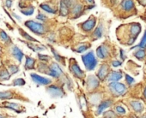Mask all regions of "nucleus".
Segmentation results:
<instances>
[{
    "label": "nucleus",
    "mask_w": 146,
    "mask_h": 118,
    "mask_svg": "<svg viewBox=\"0 0 146 118\" xmlns=\"http://www.w3.org/2000/svg\"><path fill=\"white\" fill-rule=\"evenodd\" d=\"M82 59H83V63L84 64V66L90 71L94 70L96 69L97 64H98L93 51L88 52L87 54L84 55L82 56Z\"/></svg>",
    "instance_id": "f257e3e1"
},
{
    "label": "nucleus",
    "mask_w": 146,
    "mask_h": 118,
    "mask_svg": "<svg viewBox=\"0 0 146 118\" xmlns=\"http://www.w3.org/2000/svg\"><path fill=\"white\" fill-rule=\"evenodd\" d=\"M108 89L109 91L113 93V96H124L126 92H127V88L126 87L122 84L119 83L118 81H114V82H111L108 85Z\"/></svg>",
    "instance_id": "f03ea898"
},
{
    "label": "nucleus",
    "mask_w": 146,
    "mask_h": 118,
    "mask_svg": "<svg viewBox=\"0 0 146 118\" xmlns=\"http://www.w3.org/2000/svg\"><path fill=\"white\" fill-rule=\"evenodd\" d=\"M25 26L36 34L42 35L46 33V28L41 23H39L34 21H27L25 22Z\"/></svg>",
    "instance_id": "7ed1b4c3"
},
{
    "label": "nucleus",
    "mask_w": 146,
    "mask_h": 118,
    "mask_svg": "<svg viewBox=\"0 0 146 118\" xmlns=\"http://www.w3.org/2000/svg\"><path fill=\"white\" fill-rule=\"evenodd\" d=\"M87 89L88 91L93 92L99 87V78H96L94 75H90L87 79Z\"/></svg>",
    "instance_id": "20e7f679"
},
{
    "label": "nucleus",
    "mask_w": 146,
    "mask_h": 118,
    "mask_svg": "<svg viewBox=\"0 0 146 118\" xmlns=\"http://www.w3.org/2000/svg\"><path fill=\"white\" fill-rule=\"evenodd\" d=\"M48 75L54 78H58L59 76L63 75V71L61 68L58 66V64H57L56 63H52L50 66V70H49Z\"/></svg>",
    "instance_id": "39448f33"
},
{
    "label": "nucleus",
    "mask_w": 146,
    "mask_h": 118,
    "mask_svg": "<svg viewBox=\"0 0 146 118\" xmlns=\"http://www.w3.org/2000/svg\"><path fill=\"white\" fill-rule=\"evenodd\" d=\"M70 72H71L73 75H74L77 78H78V79H84V72L81 70V69L79 68V66L78 65V64H76L75 62L70 64Z\"/></svg>",
    "instance_id": "423d86ee"
},
{
    "label": "nucleus",
    "mask_w": 146,
    "mask_h": 118,
    "mask_svg": "<svg viewBox=\"0 0 146 118\" xmlns=\"http://www.w3.org/2000/svg\"><path fill=\"white\" fill-rule=\"evenodd\" d=\"M30 76H31L32 80H33L35 83H37V84H39V85L46 86V85L51 84V82H52L50 79H47V78L40 76V75H36V74H31Z\"/></svg>",
    "instance_id": "0eeeda50"
},
{
    "label": "nucleus",
    "mask_w": 146,
    "mask_h": 118,
    "mask_svg": "<svg viewBox=\"0 0 146 118\" xmlns=\"http://www.w3.org/2000/svg\"><path fill=\"white\" fill-rule=\"evenodd\" d=\"M47 92L54 98H58V97H62L64 92V90L58 87H55V86H50L47 88Z\"/></svg>",
    "instance_id": "6e6552de"
},
{
    "label": "nucleus",
    "mask_w": 146,
    "mask_h": 118,
    "mask_svg": "<svg viewBox=\"0 0 146 118\" xmlns=\"http://www.w3.org/2000/svg\"><path fill=\"white\" fill-rule=\"evenodd\" d=\"M96 21L94 17H91L90 19H88L86 22H84L83 24H82V28L84 31L85 32H90L96 26Z\"/></svg>",
    "instance_id": "1a4fd4ad"
},
{
    "label": "nucleus",
    "mask_w": 146,
    "mask_h": 118,
    "mask_svg": "<svg viewBox=\"0 0 146 118\" xmlns=\"http://www.w3.org/2000/svg\"><path fill=\"white\" fill-rule=\"evenodd\" d=\"M108 66L107 64H102L101 68L98 70L97 77L100 81H104L106 78H108Z\"/></svg>",
    "instance_id": "9d476101"
},
{
    "label": "nucleus",
    "mask_w": 146,
    "mask_h": 118,
    "mask_svg": "<svg viewBox=\"0 0 146 118\" xmlns=\"http://www.w3.org/2000/svg\"><path fill=\"white\" fill-rule=\"evenodd\" d=\"M96 54L97 56L101 59H105L108 56L109 51L108 50V48L104 45H101L96 49Z\"/></svg>",
    "instance_id": "9b49d317"
},
{
    "label": "nucleus",
    "mask_w": 146,
    "mask_h": 118,
    "mask_svg": "<svg viewBox=\"0 0 146 118\" xmlns=\"http://www.w3.org/2000/svg\"><path fill=\"white\" fill-rule=\"evenodd\" d=\"M123 75L121 72H118V71H111V73L108 74V81L109 82H114V81H118L122 78Z\"/></svg>",
    "instance_id": "f8f14e48"
},
{
    "label": "nucleus",
    "mask_w": 146,
    "mask_h": 118,
    "mask_svg": "<svg viewBox=\"0 0 146 118\" xmlns=\"http://www.w3.org/2000/svg\"><path fill=\"white\" fill-rule=\"evenodd\" d=\"M141 31V26L138 23H132L130 27V32H131V35L133 39H136V38L138 36V34L140 33Z\"/></svg>",
    "instance_id": "ddd939ff"
},
{
    "label": "nucleus",
    "mask_w": 146,
    "mask_h": 118,
    "mask_svg": "<svg viewBox=\"0 0 146 118\" xmlns=\"http://www.w3.org/2000/svg\"><path fill=\"white\" fill-rule=\"evenodd\" d=\"M111 105H112V101H111V100H105V101H102V102L99 104V106H98V108H97L96 114H97V115H100V114L102 113L107 108L110 107Z\"/></svg>",
    "instance_id": "4468645a"
},
{
    "label": "nucleus",
    "mask_w": 146,
    "mask_h": 118,
    "mask_svg": "<svg viewBox=\"0 0 146 118\" xmlns=\"http://www.w3.org/2000/svg\"><path fill=\"white\" fill-rule=\"evenodd\" d=\"M130 104H131V108L137 113H142L144 109L143 104L139 101H131Z\"/></svg>",
    "instance_id": "2eb2a0df"
},
{
    "label": "nucleus",
    "mask_w": 146,
    "mask_h": 118,
    "mask_svg": "<svg viewBox=\"0 0 146 118\" xmlns=\"http://www.w3.org/2000/svg\"><path fill=\"white\" fill-rule=\"evenodd\" d=\"M2 105H3L5 108L13 109V110H15V111H17V112H18V113H21V112H22V110L20 109L21 108H20L19 104H17L11 103V102H4V103L2 104Z\"/></svg>",
    "instance_id": "dca6fc26"
},
{
    "label": "nucleus",
    "mask_w": 146,
    "mask_h": 118,
    "mask_svg": "<svg viewBox=\"0 0 146 118\" xmlns=\"http://www.w3.org/2000/svg\"><path fill=\"white\" fill-rule=\"evenodd\" d=\"M82 11H83V5L80 4H75L71 8V13L75 16V17L79 16Z\"/></svg>",
    "instance_id": "f3484780"
},
{
    "label": "nucleus",
    "mask_w": 146,
    "mask_h": 118,
    "mask_svg": "<svg viewBox=\"0 0 146 118\" xmlns=\"http://www.w3.org/2000/svg\"><path fill=\"white\" fill-rule=\"evenodd\" d=\"M121 6H122L123 10H125L126 11H130L131 10H132L134 8V3L132 0H123L121 3Z\"/></svg>",
    "instance_id": "a211bd4d"
},
{
    "label": "nucleus",
    "mask_w": 146,
    "mask_h": 118,
    "mask_svg": "<svg viewBox=\"0 0 146 118\" xmlns=\"http://www.w3.org/2000/svg\"><path fill=\"white\" fill-rule=\"evenodd\" d=\"M12 55L17 59V60L19 61V63L22 62V59H23V57L24 56L23 53V51L18 47H17V46H14L13 47V49H12Z\"/></svg>",
    "instance_id": "6ab92c4d"
},
{
    "label": "nucleus",
    "mask_w": 146,
    "mask_h": 118,
    "mask_svg": "<svg viewBox=\"0 0 146 118\" xmlns=\"http://www.w3.org/2000/svg\"><path fill=\"white\" fill-rule=\"evenodd\" d=\"M35 60L32 57L26 56V64H25V69H32L35 68Z\"/></svg>",
    "instance_id": "aec40b11"
},
{
    "label": "nucleus",
    "mask_w": 146,
    "mask_h": 118,
    "mask_svg": "<svg viewBox=\"0 0 146 118\" xmlns=\"http://www.w3.org/2000/svg\"><path fill=\"white\" fill-rule=\"evenodd\" d=\"M59 13L62 16H66L69 14V8L67 5L64 3L63 0L60 1V9H59Z\"/></svg>",
    "instance_id": "412c9836"
},
{
    "label": "nucleus",
    "mask_w": 146,
    "mask_h": 118,
    "mask_svg": "<svg viewBox=\"0 0 146 118\" xmlns=\"http://www.w3.org/2000/svg\"><path fill=\"white\" fill-rule=\"evenodd\" d=\"M10 77H11V73L5 69H2L1 71H0V79L3 81H6L9 80Z\"/></svg>",
    "instance_id": "4be33fe9"
},
{
    "label": "nucleus",
    "mask_w": 146,
    "mask_h": 118,
    "mask_svg": "<svg viewBox=\"0 0 146 118\" xmlns=\"http://www.w3.org/2000/svg\"><path fill=\"white\" fill-rule=\"evenodd\" d=\"M145 55H146V52L143 48H140L138 50H137L134 53V56H136L137 59H138V60H143V59L145 57Z\"/></svg>",
    "instance_id": "5701e85b"
},
{
    "label": "nucleus",
    "mask_w": 146,
    "mask_h": 118,
    "mask_svg": "<svg viewBox=\"0 0 146 118\" xmlns=\"http://www.w3.org/2000/svg\"><path fill=\"white\" fill-rule=\"evenodd\" d=\"M102 34H103V28H102V25H100L93 33V36L95 39H99L102 36Z\"/></svg>",
    "instance_id": "b1692460"
},
{
    "label": "nucleus",
    "mask_w": 146,
    "mask_h": 118,
    "mask_svg": "<svg viewBox=\"0 0 146 118\" xmlns=\"http://www.w3.org/2000/svg\"><path fill=\"white\" fill-rule=\"evenodd\" d=\"M40 8H41L43 10H45L46 12H47V13H50V14H55V13H56V10H53V9H52L50 5H48L42 4V5H40Z\"/></svg>",
    "instance_id": "393cba45"
},
{
    "label": "nucleus",
    "mask_w": 146,
    "mask_h": 118,
    "mask_svg": "<svg viewBox=\"0 0 146 118\" xmlns=\"http://www.w3.org/2000/svg\"><path fill=\"white\" fill-rule=\"evenodd\" d=\"M19 32L21 33V35L27 40H29V41H32V42H37V40L35 39H34L33 37H31L30 35H29L26 32H24L22 28H19Z\"/></svg>",
    "instance_id": "a878e982"
},
{
    "label": "nucleus",
    "mask_w": 146,
    "mask_h": 118,
    "mask_svg": "<svg viewBox=\"0 0 146 118\" xmlns=\"http://www.w3.org/2000/svg\"><path fill=\"white\" fill-rule=\"evenodd\" d=\"M34 10H35V8H34L32 5H30V6L25 8L24 10H22L21 12H22L23 15H25V16H31V15H33Z\"/></svg>",
    "instance_id": "bb28decb"
},
{
    "label": "nucleus",
    "mask_w": 146,
    "mask_h": 118,
    "mask_svg": "<svg viewBox=\"0 0 146 118\" xmlns=\"http://www.w3.org/2000/svg\"><path fill=\"white\" fill-rule=\"evenodd\" d=\"M38 69H39V71H40V72H43V73H46V75H48V73H49V70H50V67H47L45 64H40L39 65H38Z\"/></svg>",
    "instance_id": "cd10ccee"
},
{
    "label": "nucleus",
    "mask_w": 146,
    "mask_h": 118,
    "mask_svg": "<svg viewBox=\"0 0 146 118\" xmlns=\"http://www.w3.org/2000/svg\"><path fill=\"white\" fill-rule=\"evenodd\" d=\"M27 45H28V46L30 48V49H32L34 51H40V50H44L46 48L45 47H40V46H39V45H33V44H31V43H27Z\"/></svg>",
    "instance_id": "c85d7f7f"
},
{
    "label": "nucleus",
    "mask_w": 146,
    "mask_h": 118,
    "mask_svg": "<svg viewBox=\"0 0 146 118\" xmlns=\"http://www.w3.org/2000/svg\"><path fill=\"white\" fill-rule=\"evenodd\" d=\"M101 101V95H98V94H93L91 97H90V102L93 104H96L97 103H99Z\"/></svg>",
    "instance_id": "c756f323"
},
{
    "label": "nucleus",
    "mask_w": 146,
    "mask_h": 118,
    "mask_svg": "<svg viewBox=\"0 0 146 118\" xmlns=\"http://www.w3.org/2000/svg\"><path fill=\"white\" fill-rule=\"evenodd\" d=\"M12 97V92L10 91H6V92H0V98H10Z\"/></svg>",
    "instance_id": "7c9ffc66"
},
{
    "label": "nucleus",
    "mask_w": 146,
    "mask_h": 118,
    "mask_svg": "<svg viewBox=\"0 0 146 118\" xmlns=\"http://www.w3.org/2000/svg\"><path fill=\"white\" fill-rule=\"evenodd\" d=\"M51 50H52V54H53V56H54V57H55V59L58 61V62H60V63H63V57L62 56H60L58 54V52L52 48V47H51Z\"/></svg>",
    "instance_id": "2f4dec72"
},
{
    "label": "nucleus",
    "mask_w": 146,
    "mask_h": 118,
    "mask_svg": "<svg viewBox=\"0 0 146 118\" xmlns=\"http://www.w3.org/2000/svg\"><path fill=\"white\" fill-rule=\"evenodd\" d=\"M89 47H90V46H89V45H88V44H84V45H81L78 46V48L76 49V50H77L78 52L81 53V52L85 51Z\"/></svg>",
    "instance_id": "473e14b6"
},
{
    "label": "nucleus",
    "mask_w": 146,
    "mask_h": 118,
    "mask_svg": "<svg viewBox=\"0 0 146 118\" xmlns=\"http://www.w3.org/2000/svg\"><path fill=\"white\" fill-rule=\"evenodd\" d=\"M137 47L138 48H143V49H144L146 47V30H145L144 34H143V37L142 38V40H141L140 44L137 45Z\"/></svg>",
    "instance_id": "72a5a7b5"
},
{
    "label": "nucleus",
    "mask_w": 146,
    "mask_h": 118,
    "mask_svg": "<svg viewBox=\"0 0 146 118\" xmlns=\"http://www.w3.org/2000/svg\"><path fill=\"white\" fill-rule=\"evenodd\" d=\"M64 3L67 5V7L70 9V8H72L73 5L76 4V0H63Z\"/></svg>",
    "instance_id": "f704fd0d"
},
{
    "label": "nucleus",
    "mask_w": 146,
    "mask_h": 118,
    "mask_svg": "<svg viewBox=\"0 0 146 118\" xmlns=\"http://www.w3.org/2000/svg\"><path fill=\"white\" fill-rule=\"evenodd\" d=\"M9 70H10V73L11 75H14L16 73H17L19 71V68L16 65H11L9 67Z\"/></svg>",
    "instance_id": "c9c22d12"
},
{
    "label": "nucleus",
    "mask_w": 146,
    "mask_h": 118,
    "mask_svg": "<svg viewBox=\"0 0 146 118\" xmlns=\"http://www.w3.org/2000/svg\"><path fill=\"white\" fill-rule=\"evenodd\" d=\"M13 85L14 86H24L25 85V81L23 79H16L13 82Z\"/></svg>",
    "instance_id": "e433bc0d"
},
{
    "label": "nucleus",
    "mask_w": 146,
    "mask_h": 118,
    "mask_svg": "<svg viewBox=\"0 0 146 118\" xmlns=\"http://www.w3.org/2000/svg\"><path fill=\"white\" fill-rule=\"evenodd\" d=\"M80 104H81V108L83 109H87V104H86V100H85V98L84 97H81L80 98Z\"/></svg>",
    "instance_id": "4c0bfd02"
},
{
    "label": "nucleus",
    "mask_w": 146,
    "mask_h": 118,
    "mask_svg": "<svg viewBox=\"0 0 146 118\" xmlns=\"http://www.w3.org/2000/svg\"><path fill=\"white\" fill-rule=\"evenodd\" d=\"M0 36H1V39H2L5 42H7V41H9V39H10V38H9V36L7 35V33H5L4 31H1V32H0Z\"/></svg>",
    "instance_id": "58836bf2"
},
{
    "label": "nucleus",
    "mask_w": 146,
    "mask_h": 118,
    "mask_svg": "<svg viewBox=\"0 0 146 118\" xmlns=\"http://www.w3.org/2000/svg\"><path fill=\"white\" fill-rule=\"evenodd\" d=\"M38 56L40 58V60L41 61H45V62H47L50 60V56H46V55H41V54H38Z\"/></svg>",
    "instance_id": "ea45409f"
},
{
    "label": "nucleus",
    "mask_w": 146,
    "mask_h": 118,
    "mask_svg": "<svg viewBox=\"0 0 146 118\" xmlns=\"http://www.w3.org/2000/svg\"><path fill=\"white\" fill-rule=\"evenodd\" d=\"M103 116H105V117H116L115 113L113 111H110V110L104 112L103 113Z\"/></svg>",
    "instance_id": "a19ab883"
},
{
    "label": "nucleus",
    "mask_w": 146,
    "mask_h": 118,
    "mask_svg": "<svg viewBox=\"0 0 146 118\" xmlns=\"http://www.w3.org/2000/svg\"><path fill=\"white\" fill-rule=\"evenodd\" d=\"M125 80H126V83H128L129 86H131V85L135 82L134 79L131 78V76H129L128 75H125Z\"/></svg>",
    "instance_id": "79ce46f5"
},
{
    "label": "nucleus",
    "mask_w": 146,
    "mask_h": 118,
    "mask_svg": "<svg viewBox=\"0 0 146 118\" xmlns=\"http://www.w3.org/2000/svg\"><path fill=\"white\" fill-rule=\"evenodd\" d=\"M115 109H116L117 113H119V114H121V115L125 114V109L122 106H116Z\"/></svg>",
    "instance_id": "37998d69"
},
{
    "label": "nucleus",
    "mask_w": 146,
    "mask_h": 118,
    "mask_svg": "<svg viewBox=\"0 0 146 118\" xmlns=\"http://www.w3.org/2000/svg\"><path fill=\"white\" fill-rule=\"evenodd\" d=\"M37 19L40 20V21H41V22H46V19H47V17H46L44 14L40 13V14H38V16H37Z\"/></svg>",
    "instance_id": "c03bdc74"
},
{
    "label": "nucleus",
    "mask_w": 146,
    "mask_h": 118,
    "mask_svg": "<svg viewBox=\"0 0 146 118\" xmlns=\"http://www.w3.org/2000/svg\"><path fill=\"white\" fill-rule=\"evenodd\" d=\"M112 65H113V67L117 68V67H119V66L121 65V62H120V61H118V60L113 61V62H112Z\"/></svg>",
    "instance_id": "a18cd8bd"
},
{
    "label": "nucleus",
    "mask_w": 146,
    "mask_h": 118,
    "mask_svg": "<svg viewBox=\"0 0 146 118\" xmlns=\"http://www.w3.org/2000/svg\"><path fill=\"white\" fill-rule=\"evenodd\" d=\"M5 5L7 8H11L12 6V0H6Z\"/></svg>",
    "instance_id": "49530a36"
},
{
    "label": "nucleus",
    "mask_w": 146,
    "mask_h": 118,
    "mask_svg": "<svg viewBox=\"0 0 146 118\" xmlns=\"http://www.w3.org/2000/svg\"><path fill=\"white\" fill-rule=\"evenodd\" d=\"M19 7H20L21 9H23V8H26V5H25L24 3H23V2H20V3H19Z\"/></svg>",
    "instance_id": "de8ad7c7"
},
{
    "label": "nucleus",
    "mask_w": 146,
    "mask_h": 118,
    "mask_svg": "<svg viewBox=\"0 0 146 118\" xmlns=\"http://www.w3.org/2000/svg\"><path fill=\"white\" fill-rule=\"evenodd\" d=\"M120 52H121V58H122V59H125L126 56H125V55L124 54V50H120Z\"/></svg>",
    "instance_id": "09e8293b"
},
{
    "label": "nucleus",
    "mask_w": 146,
    "mask_h": 118,
    "mask_svg": "<svg viewBox=\"0 0 146 118\" xmlns=\"http://www.w3.org/2000/svg\"><path fill=\"white\" fill-rule=\"evenodd\" d=\"M12 15H13V16H15V17H16V18H17L18 21H21V17H20V16H18L17 15H16L15 13H12Z\"/></svg>",
    "instance_id": "8fccbe9b"
},
{
    "label": "nucleus",
    "mask_w": 146,
    "mask_h": 118,
    "mask_svg": "<svg viewBox=\"0 0 146 118\" xmlns=\"http://www.w3.org/2000/svg\"><path fill=\"white\" fill-rule=\"evenodd\" d=\"M143 95H144V97H145V98H146V87H145V89H144V91H143Z\"/></svg>",
    "instance_id": "3c124183"
},
{
    "label": "nucleus",
    "mask_w": 146,
    "mask_h": 118,
    "mask_svg": "<svg viewBox=\"0 0 146 118\" xmlns=\"http://www.w3.org/2000/svg\"><path fill=\"white\" fill-rule=\"evenodd\" d=\"M87 1H88L89 3H93V2H94V0H87Z\"/></svg>",
    "instance_id": "603ef678"
}]
</instances>
